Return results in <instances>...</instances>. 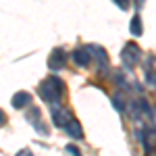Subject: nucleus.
<instances>
[{"instance_id":"nucleus-14","label":"nucleus","mask_w":156,"mask_h":156,"mask_svg":"<svg viewBox=\"0 0 156 156\" xmlns=\"http://www.w3.org/2000/svg\"><path fill=\"white\" fill-rule=\"evenodd\" d=\"M115 2H117L119 9H127V2H123V0H115Z\"/></svg>"},{"instance_id":"nucleus-5","label":"nucleus","mask_w":156,"mask_h":156,"mask_svg":"<svg viewBox=\"0 0 156 156\" xmlns=\"http://www.w3.org/2000/svg\"><path fill=\"white\" fill-rule=\"evenodd\" d=\"M65 62H67V54L62 52V50H54L52 54H50V58H48V67L52 69V71H60L62 67H65Z\"/></svg>"},{"instance_id":"nucleus-2","label":"nucleus","mask_w":156,"mask_h":156,"mask_svg":"<svg viewBox=\"0 0 156 156\" xmlns=\"http://www.w3.org/2000/svg\"><path fill=\"white\" fill-rule=\"evenodd\" d=\"M140 56H142L140 46L133 44V42L125 44V48H123V52H121V58H123V62H125V67H133V65H137Z\"/></svg>"},{"instance_id":"nucleus-10","label":"nucleus","mask_w":156,"mask_h":156,"mask_svg":"<svg viewBox=\"0 0 156 156\" xmlns=\"http://www.w3.org/2000/svg\"><path fill=\"white\" fill-rule=\"evenodd\" d=\"M112 106L117 108V110H121V112L127 108V106H125V98H123V94H121V92L112 94Z\"/></svg>"},{"instance_id":"nucleus-1","label":"nucleus","mask_w":156,"mask_h":156,"mask_svg":"<svg viewBox=\"0 0 156 156\" xmlns=\"http://www.w3.org/2000/svg\"><path fill=\"white\" fill-rule=\"evenodd\" d=\"M62 92H65V83L60 81L56 75L44 79L42 85H40V98L44 102H48V104H56L60 98H62Z\"/></svg>"},{"instance_id":"nucleus-15","label":"nucleus","mask_w":156,"mask_h":156,"mask_svg":"<svg viewBox=\"0 0 156 156\" xmlns=\"http://www.w3.org/2000/svg\"><path fill=\"white\" fill-rule=\"evenodd\" d=\"M150 115H152V121L156 123V106H152V112H150Z\"/></svg>"},{"instance_id":"nucleus-13","label":"nucleus","mask_w":156,"mask_h":156,"mask_svg":"<svg viewBox=\"0 0 156 156\" xmlns=\"http://www.w3.org/2000/svg\"><path fill=\"white\" fill-rule=\"evenodd\" d=\"M17 156H34V154H31V150H27V148H25V150H19Z\"/></svg>"},{"instance_id":"nucleus-7","label":"nucleus","mask_w":156,"mask_h":156,"mask_svg":"<svg viewBox=\"0 0 156 156\" xmlns=\"http://www.w3.org/2000/svg\"><path fill=\"white\" fill-rule=\"evenodd\" d=\"M11 102H12L15 108H25L29 102H31V96H29L27 92H17V94L11 98Z\"/></svg>"},{"instance_id":"nucleus-12","label":"nucleus","mask_w":156,"mask_h":156,"mask_svg":"<svg viewBox=\"0 0 156 156\" xmlns=\"http://www.w3.org/2000/svg\"><path fill=\"white\" fill-rule=\"evenodd\" d=\"M67 152H69V154L71 156H81V152H79V150H77V148H75V146H67Z\"/></svg>"},{"instance_id":"nucleus-8","label":"nucleus","mask_w":156,"mask_h":156,"mask_svg":"<svg viewBox=\"0 0 156 156\" xmlns=\"http://www.w3.org/2000/svg\"><path fill=\"white\" fill-rule=\"evenodd\" d=\"M65 131H67V135L73 137V140H81V137H83V129H81L79 121H75V119L67 125V129H65Z\"/></svg>"},{"instance_id":"nucleus-9","label":"nucleus","mask_w":156,"mask_h":156,"mask_svg":"<svg viewBox=\"0 0 156 156\" xmlns=\"http://www.w3.org/2000/svg\"><path fill=\"white\" fill-rule=\"evenodd\" d=\"M129 31H131L133 36H142L144 27H142V19H140V15H135V17L131 19V23H129Z\"/></svg>"},{"instance_id":"nucleus-11","label":"nucleus","mask_w":156,"mask_h":156,"mask_svg":"<svg viewBox=\"0 0 156 156\" xmlns=\"http://www.w3.org/2000/svg\"><path fill=\"white\" fill-rule=\"evenodd\" d=\"M37 117H40V110H37V108H29V112H27V121H29L34 127H36V125H40Z\"/></svg>"},{"instance_id":"nucleus-4","label":"nucleus","mask_w":156,"mask_h":156,"mask_svg":"<svg viewBox=\"0 0 156 156\" xmlns=\"http://www.w3.org/2000/svg\"><path fill=\"white\" fill-rule=\"evenodd\" d=\"M87 48V52H90V56L92 58H96L98 62V71H100V75H106V69H108V60H106V52H104V48L102 46H85Z\"/></svg>"},{"instance_id":"nucleus-3","label":"nucleus","mask_w":156,"mask_h":156,"mask_svg":"<svg viewBox=\"0 0 156 156\" xmlns=\"http://www.w3.org/2000/svg\"><path fill=\"white\" fill-rule=\"evenodd\" d=\"M73 121V115L69 108H62V106H54L52 108V123L56 125V127H60V129H67V125Z\"/></svg>"},{"instance_id":"nucleus-6","label":"nucleus","mask_w":156,"mask_h":156,"mask_svg":"<svg viewBox=\"0 0 156 156\" xmlns=\"http://www.w3.org/2000/svg\"><path fill=\"white\" fill-rule=\"evenodd\" d=\"M71 60L77 65V67H87L90 60H92V56H90L87 48H77V50H73V52H71Z\"/></svg>"}]
</instances>
